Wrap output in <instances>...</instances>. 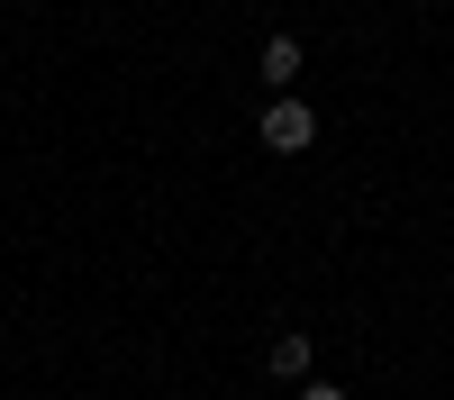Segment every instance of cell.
<instances>
[{"instance_id": "cell-1", "label": "cell", "mask_w": 454, "mask_h": 400, "mask_svg": "<svg viewBox=\"0 0 454 400\" xmlns=\"http://www.w3.org/2000/svg\"><path fill=\"white\" fill-rule=\"evenodd\" d=\"M254 145H263V155H309V145H318V109L300 91H273L254 109Z\"/></svg>"}, {"instance_id": "cell-2", "label": "cell", "mask_w": 454, "mask_h": 400, "mask_svg": "<svg viewBox=\"0 0 454 400\" xmlns=\"http://www.w3.org/2000/svg\"><path fill=\"white\" fill-rule=\"evenodd\" d=\"M300 64H309V46H300L291 27H273V36L254 46V73H263V91H291V82H300Z\"/></svg>"}, {"instance_id": "cell-3", "label": "cell", "mask_w": 454, "mask_h": 400, "mask_svg": "<svg viewBox=\"0 0 454 400\" xmlns=\"http://www.w3.org/2000/svg\"><path fill=\"white\" fill-rule=\"evenodd\" d=\"M263 373H282V382H309V327H282V337L263 346Z\"/></svg>"}, {"instance_id": "cell-4", "label": "cell", "mask_w": 454, "mask_h": 400, "mask_svg": "<svg viewBox=\"0 0 454 400\" xmlns=\"http://www.w3.org/2000/svg\"><path fill=\"white\" fill-rule=\"evenodd\" d=\"M291 400H355V391H336V382H318V373H309V391H291Z\"/></svg>"}]
</instances>
